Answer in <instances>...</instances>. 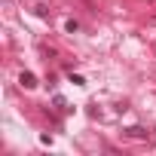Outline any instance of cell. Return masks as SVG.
Instances as JSON below:
<instances>
[{
    "instance_id": "obj_3",
    "label": "cell",
    "mask_w": 156,
    "mask_h": 156,
    "mask_svg": "<svg viewBox=\"0 0 156 156\" xmlns=\"http://www.w3.org/2000/svg\"><path fill=\"white\" fill-rule=\"evenodd\" d=\"M70 83H73V86H86V80H83L80 73H70Z\"/></svg>"
},
{
    "instance_id": "obj_5",
    "label": "cell",
    "mask_w": 156,
    "mask_h": 156,
    "mask_svg": "<svg viewBox=\"0 0 156 156\" xmlns=\"http://www.w3.org/2000/svg\"><path fill=\"white\" fill-rule=\"evenodd\" d=\"M52 104H55V107H67V101H64L61 95H55V98H52Z\"/></svg>"
},
{
    "instance_id": "obj_4",
    "label": "cell",
    "mask_w": 156,
    "mask_h": 156,
    "mask_svg": "<svg viewBox=\"0 0 156 156\" xmlns=\"http://www.w3.org/2000/svg\"><path fill=\"white\" fill-rule=\"evenodd\" d=\"M64 28H67V34H76V31H80V25H76V22H73V19H70V22H67V25H64Z\"/></svg>"
},
{
    "instance_id": "obj_2",
    "label": "cell",
    "mask_w": 156,
    "mask_h": 156,
    "mask_svg": "<svg viewBox=\"0 0 156 156\" xmlns=\"http://www.w3.org/2000/svg\"><path fill=\"white\" fill-rule=\"evenodd\" d=\"M126 132H129V135H132V138H147V132H144V129H141V126H129V129H126Z\"/></svg>"
},
{
    "instance_id": "obj_1",
    "label": "cell",
    "mask_w": 156,
    "mask_h": 156,
    "mask_svg": "<svg viewBox=\"0 0 156 156\" xmlns=\"http://www.w3.org/2000/svg\"><path fill=\"white\" fill-rule=\"evenodd\" d=\"M19 83H22V89H37V76H34L31 70H25V73L19 76Z\"/></svg>"
}]
</instances>
